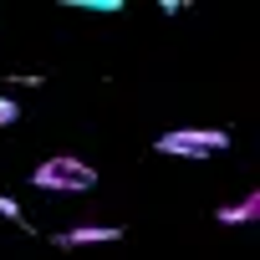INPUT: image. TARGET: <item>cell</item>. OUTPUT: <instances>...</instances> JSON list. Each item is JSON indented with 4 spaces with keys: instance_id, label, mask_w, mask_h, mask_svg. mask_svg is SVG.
<instances>
[{
    "instance_id": "2",
    "label": "cell",
    "mask_w": 260,
    "mask_h": 260,
    "mask_svg": "<svg viewBox=\"0 0 260 260\" xmlns=\"http://www.w3.org/2000/svg\"><path fill=\"white\" fill-rule=\"evenodd\" d=\"M36 189H56V194H87L97 184V169L82 164V158H46L36 174H31Z\"/></svg>"
},
{
    "instance_id": "6",
    "label": "cell",
    "mask_w": 260,
    "mask_h": 260,
    "mask_svg": "<svg viewBox=\"0 0 260 260\" xmlns=\"http://www.w3.org/2000/svg\"><path fill=\"white\" fill-rule=\"evenodd\" d=\"M0 219H16V224H26V219H21V204H16V199H6V194H0Z\"/></svg>"
},
{
    "instance_id": "4",
    "label": "cell",
    "mask_w": 260,
    "mask_h": 260,
    "mask_svg": "<svg viewBox=\"0 0 260 260\" xmlns=\"http://www.w3.org/2000/svg\"><path fill=\"white\" fill-rule=\"evenodd\" d=\"M255 214H260V194H250V199H240V204L219 209V224H245V219H255Z\"/></svg>"
},
{
    "instance_id": "1",
    "label": "cell",
    "mask_w": 260,
    "mask_h": 260,
    "mask_svg": "<svg viewBox=\"0 0 260 260\" xmlns=\"http://www.w3.org/2000/svg\"><path fill=\"white\" fill-rule=\"evenodd\" d=\"M224 148H230L224 127H179V133L158 138V153H169V158H214Z\"/></svg>"
},
{
    "instance_id": "3",
    "label": "cell",
    "mask_w": 260,
    "mask_h": 260,
    "mask_svg": "<svg viewBox=\"0 0 260 260\" xmlns=\"http://www.w3.org/2000/svg\"><path fill=\"white\" fill-rule=\"evenodd\" d=\"M122 240V224H77V230H61L56 245L61 250H77V245H112Z\"/></svg>"
},
{
    "instance_id": "5",
    "label": "cell",
    "mask_w": 260,
    "mask_h": 260,
    "mask_svg": "<svg viewBox=\"0 0 260 260\" xmlns=\"http://www.w3.org/2000/svg\"><path fill=\"white\" fill-rule=\"evenodd\" d=\"M21 117V107H16V97H0V127H11Z\"/></svg>"
}]
</instances>
